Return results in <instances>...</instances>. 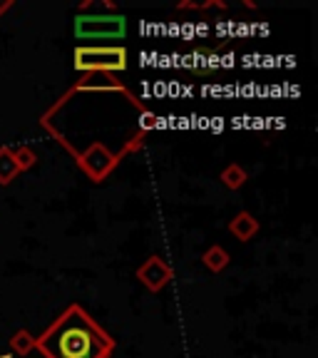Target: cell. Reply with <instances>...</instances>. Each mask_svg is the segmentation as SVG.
<instances>
[{
  "instance_id": "8",
  "label": "cell",
  "mask_w": 318,
  "mask_h": 358,
  "mask_svg": "<svg viewBox=\"0 0 318 358\" xmlns=\"http://www.w3.org/2000/svg\"><path fill=\"white\" fill-rule=\"evenodd\" d=\"M201 264H204V266H207L209 271H214V274H222L224 268H226L231 264V257H229V252H226L224 246L212 244L207 249V252L201 254Z\"/></svg>"
},
{
  "instance_id": "15",
  "label": "cell",
  "mask_w": 318,
  "mask_h": 358,
  "mask_svg": "<svg viewBox=\"0 0 318 358\" xmlns=\"http://www.w3.org/2000/svg\"><path fill=\"white\" fill-rule=\"evenodd\" d=\"M0 358H6V356H0Z\"/></svg>"
},
{
  "instance_id": "6",
  "label": "cell",
  "mask_w": 318,
  "mask_h": 358,
  "mask_svg": "<svg viewBox=\"0 0 318 358\" xmlns=\"http://www.w3.org/2000/svg\"><path fill=\"white\" fill-rule=\"evenodd\" d=\"M70 90H73L75 95L78 92H117L122 97H132V92L120 83L117 75L112 73H85Z\"/></svg>"
},
{
  "instance_id": "7",
  "label": "cell",
  "mask_w": 318,
  "mask_h": 358,
  "mask_svg": "<svg viewBox=\"0 0 318 358\" xmlns=\"http://www.w3.org/2000/svg\"><path fill=\"white\" fill-rule=\"evenodd\" d=\"M229 231L239 241H252L259 234V219L252 212H239L234 219H229Z\"/></svg>"
},
{
  "instance_id": "13",
  "label": "cell",
  "mask_w": 318,
  "mask_h": 358,
  "mask_svg": "<svg viewBox=\"0 0 318 358\" xmlns=\"http://www.w3.org/2000/svg\"><path fill=\"white\" fill-rule=\"evenodd\" d=\"M179 10H207V8H219V10H224L226 8V3H222V0H209V3H179Z\"/></svg>"
},
{
  "instance_id": "11",
  "label": "cell",
  "mask_w": 318,
  "mask_h": 358,
  "mask_svg": "<svg viewBox=\"0 0 318 358\" xmlns=\"http://www.w3.org/2000/svg\"><path fill=\"white\" fill-rule=\"evenodd\" d=\"M8 346H10V351L15 353V356H28V353L35 351V336L30 334L28 329H20L10 336Z\"/></svg>"
},
{
  "instance_id": "10",
  "label": "cell",
  "mask_w": 318,
  "mask_h": 358,
  "mask_svg": "<svg viewBox=\"0 0 318 358\" xmlns=\"http://www.w3.org/2000/svg\"><path fill=\"white\" fill-rule=\"evenodd\" d=\"M219 179H222V185L226 187V189H241V187L246 185V179H249V174H246L244 167H239L236 162H231L222 169Z\"/></svg>"
},
{
  "instance_id": "9",
  "label": "cell",
  "mask_w": 318,
  "mask_h": 358,
  "mask_svg": "<svg viewBox=\"0 0 318 358\" xmlns=\"http://www.w3.org/2000/svg\"><path fill=\"white\" fill-rule=\"evenodd\" d=\"M17 177H20V169L13 157V147H0V185L8 187Z\"/></svg>"
},
{
  "instance_id": "14",
  "label": "cell",
  "mask_w": 318,
  "mask_h": 358,
  "mask_svg": "<svg viewBox=\"0 0 318 358\" xmlns=\"http://www.w3.org/2000/svg\"><path fill=\"white\" fill-rule=\"evenodd\" d=\"M10 8H13V0H0V17L6 15Z\"/></svg>"
},
{
  "instance_id": "5",
  "label": "cell",
  "mask_w": 318,
  "mask_h": 358,
  "mask_svg": "<svg viewBox=\"0 0 318 358\" xmlns=\"http://www.w3.org/2000/svg\"><path fill=\"white\" fill-rule=\"evenodd\" d=\"M137 279L152 291V294H159L162 289H167L174 279V268L164 262L162 257H147L145 262L137 268Z\"/></svg>"
},
{
  "instance_id": "3",
  "label": "cell",
  "mask_w": 318,
  "mask_h": 358,
  "mask_svg": "<svg viewBox=\"0 0 318 358\" xmlns=\"http://www.w3.org/2000/svg\"><path fill=\"white\" fill-rule=\"evenodd\" d=\"M75 164L85 172V177L92 179V182H105L112 174V169L122 162L124 157L120 152H112L105 142H95V145H87L85 150H70Z\"/></svg>"
},
{
  "instance_id": "4",
  "label": "cell",
  "mask_w": 318,
  "mask_h": 358,
  "mask_svg": "<svg viewBox=\"0 0 318 358\" xmlns=\"http://www.w3.org/2000/svg\"><path fill=\"white\" fill-rule=\"evenodd\" d=\"M127 30L124 15H78L75 33L78 38H122Z\"/></svg>"
},
{
  "instance_id": "12",
  "label": "cell",
  "mask_w": 318,
  "mask_h": 358,
  "mask_svg": "<svg viewBox=\"0 0 318 358\" xmlns=\"http://www.w3.org/2000/svg\"><path fill=\"white\" fill-rule=\"evenodd\" d=\"M13 157H15V164L20 172H28V169H33L38 164V155H35L33 147H13Z\"/></svg>"
},
{
  "instance_id": "2",
  "label": "cell",
  "mask_w": 318,
  "mask_h": 358,
  "mask_svg": "<svg viewBox=\"0 0 318 358\" xmlns=\"http://www.w3.org/2000/svg\"><path fill=\"white\" fill-rule=\"evenodd\" d=\"M75 70L78 73H124L127 70V50L122 45H80L75 48Z\"/></svg>"
},
{
  "instance_id": "1",
  "label": "cell",
  "mask_w": 318,
  "mask_h": 358,
  "mask_svg": "<svg viewBox=\"0 0 318 358\" xmlns=\"http://www.w3.org/2000/svg\"><path fill=\"white\" fill-rule=\"evenodd\" d=\"M35 348L45 358H110L117 341L80 303H70L35 338Z\"/></svg>"
}]
</instances>
